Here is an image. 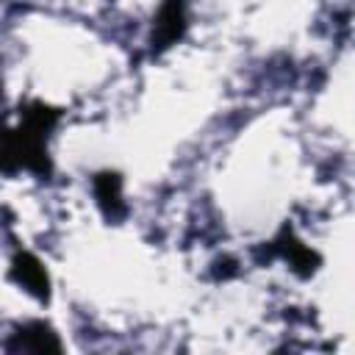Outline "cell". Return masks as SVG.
Wrapping results in <instances>:
<instances>
[{
	"label": "cell",
	"instance_id": "2",
	"mask_svg": "<svg viewBox=\"0 0 355 355\" xmlns=\"http://www.w3.org/2000/svg\"><path fill=\"white\" fill-rule=\"evenodd\" d=\"M186 33V0H164L153 25V50H166Z\"/></svg>",
	"mask_w": 355,
	"mask_h": 355
},
{
	"label": "cell",
	"instance_id": "5",
	"mask_svg": "<svg viewBox=\"0 0 355 355\" xmlns=\"http://www.w3.org/2000/svg\"><path fill=\"white\" fill-rule=\"evenodd\" d=\"M272 252H275V255H283V258L291 263V269H294L297 275H302V277L313 275L316 266H319V255H316L311 247H305L302 241H297V239L291 236V230H283V233L272 241Z\"/></svg>",
	"mask_w": 355,
	"mask_h": 355
},
{
	"label": "cell",
	"instance_id": "6",
	"mask_svg": "<svg viewBox=\"0 0 355 355\" xmlns=\"http://www.w3.org/2000/svg\"><path fill=\"white\" fill-rule=\"evenodd\" d=\"M94 197L108 219H119L125 214V200H122V178L119 172H97L94 175Z\"/></svg>",
	"mask_w": 355,
	"mask_h": 355
},
{
	"label": "cell",
	"instance_id": "3",
	"mask_svg": "<svg viewBox=\"0 0 355 355\" xmlns=\"http://www.w3.org/2000/svg\"><path fill=\"white\" fill-rule=\"evenodd\" d=\"M6 349L8 352H61V341L50 324L28 322L6 341Z\"/></svg>",
	"mask_w": 355,
	"mask_h": 355
},
{
	"label": "cell",
	"instance_id": "4",
	"mask_svg": "<svg viewBox=\"0 0 355 355\" xmlns=\"http://www.w3.org/2000/svg\"><path fill=\"white\" fill-rule=\"evenodd\" d=\"M11 277H14L25 291H31V294L39 297V300H47V297H50V277H47V272H44V266H42V261H39L36 255L19 252V255L14 258V263H11Z\"/></svg>",
	"mask_w": 355,
	"mask_h": 355
},
{
	"label": "cell",
	"instance_id": "1",
	"mask_svg": "<svg viewBox=\"0 0 355 355\" xmlns=\"http://www.w3.org/2000/svg\"><path fill=\"white\" fill-rule=\"evenodd\" d=\"M61 111L50 108L44 103H31L22 111V122L17 128L0 125V169L17 172L28 169L39 178H47L53 172L50 155H47V136L55 128Z\"/></svg>",
	"mask_w": 355,
	"mask_h": 355
}]
</instances>
